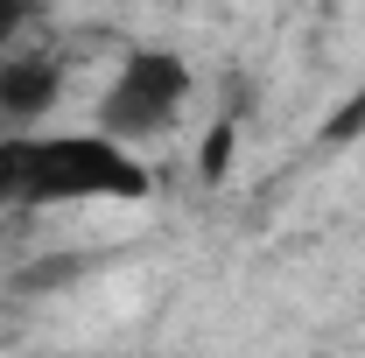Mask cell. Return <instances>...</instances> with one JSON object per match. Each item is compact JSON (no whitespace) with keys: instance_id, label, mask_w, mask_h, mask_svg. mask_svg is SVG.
<instances>
[{"instance_id":"1","label":"cell","mask_w":365,"mask_h":358,"mask_svg":"<svg viewBox=\"0 0 365 358\" xmlns=\"http://www.w3.org/2000/svg\"><path fill=\"white\" fill-rule=\"evenodd\" d=\"M155 176L134 148L106 134H0V211H43V204H140Z\"/></svg>"},{"instance_id":"3","label":"cell","mask_w":365,"mask_h":358,"mask_svg":"<svg viewBox=\"0 0 365 358\" xmlns=\"http://www.w3.org/2000/svg\"><path fill=\"white\" fill-rule=\"evenodd\" d=\"M56 91H63V63L36 56V49H14L0 63V134H29L56 106Z\"/></svg>"},{"instance_id":"5","label":"cell","mask_w":365,"mask_h":358,"mask_svg":"<svg viewBox=\"0 0 365 358\" xmlns=\"http://www.w3.org/2000/svg\"><path fill=\"white\" fill-rule=\"evenodd\" d=\"M36 14H43V7H36V0H0V49L14 43V36H21V29H29V21H36Z\"/></svg>"},{"instance_id":"2","label":"cell","mask_w":365,"mask_h":358,"mask_svg":"<svg viewBox=\"0 0 365 358\" xmlns=\"http://www.w3.org/2000/svg\"><path fill=\"white\" fill-rule=\"evenodd\" d=\"M190 63L176 49H127V63L113 71V85L98 98V134L134 148V140H155L182 106H190Z\"/></svg>"},{"instance_id":"4","label":"cell","mask_w":365,"mask_h":358,"mask_svg":"<svg viewBox=\"0 0 365 358\" xmlns=\"http://www.w3.org/2000/svg\"><path fill=\"white\" fill-rule=\"evenodd\" d=\"M232 140H239V120H218L211 134H204V155H197V169H204V183H225L232 176Z\"/></svg>"}]
</instances>
